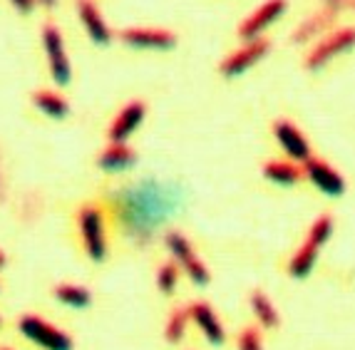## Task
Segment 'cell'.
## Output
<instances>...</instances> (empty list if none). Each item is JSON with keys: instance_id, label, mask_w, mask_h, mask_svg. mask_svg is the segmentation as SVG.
<instances>
[{"instance_id": "1", "label": "cell", "mask_w": 355, "mask_h": 350, "mask_svg": "<svg viewBox=\"0 0 355 350\" xmlns=\"http://www.w3.org/2000/svg\"><path fill=\"white\" fill-rule=\"evenodd\" d=\"M130 191L132 194L127 199V207L122 204V221H127L135 229L132 234H144V231L152 234L149 229L169 216V204H166L164 186L149 189V182H142V184H137Z\"/></svg>"}, {"instance_id": "2", "label": "cell", "mask_w": 355, "mask_h": 350, "mask_svg": "<svg viewBox=\"0 0 355 350\" xmlns=\"http://www.w3.org/2000/svg\"><path fill=\"white\" fill-rule=\"evenodd\" d=\"M75 229L85 256L92 263H105L110 256V226L107 211L97 202H85L75 211Z\"/></svg>"}, {"instance_id": "3", "label": "cell", "mask_w": 355, "mask_h": 350, "mask_svg": "<svg viewBox=\"0 0 355 350\" xmlns=\"http://www.w3.org/2000/svg\"><path fill=\"white\" fill-rule=\"evenodd\" d=\"M18 333L28 343L40 350H75V338L70 333L45 321L35 313H23L18 318Z\"/></svg>"}, {"instance_id": "4", "label": "cell", "mask_w": 355, "mask_h": 350, "mask_svg": "<svg viewBox=\"0 0 355 350\" xmlns=\"http://www.w3.org/2000/svg\"><path fill=\"white\" fill-rule=\"evenodd\" d=\"M164 246H166V251L172 254L179 271H184V276H187L191 283L199 286V288L211 283V271H209V266L199 259V254L194 251L191 241L184 236L182 231H166Z\"/></svg>"}, {"instance_id": "5", "label": "cell", "mask_w": 355, "mask_h": 350, "mask_svg": "<svg viewBox=\"0 0 355 350\" xmlns=\"http://www.w3.org/2000/svg\"><path fill=\"white\" fill-rule=\"evenodd\" d=\"M40 42H42L45 60H48V72L50 78H53V82L58 87H67L72 82V62H70V55H67L62 30L55 23H45L40 30Z\"/></svg>"}, {"instance_id": "6", "label": "cell", "mask_w": 355, "mask_h": 350, "mask_svg": "<svg viewBox=\"0 0 355 350\" xmlns=\"http://www.w3.org/2000/svg\"><path fill=\"white\" fill-rule=\"evenodd\" d=\"M353 48H355V28H338V30H333L331 35L323 37V40L306 55V67L311 72H315L326 65V62H331L333 58L348 53V50H353Z\"/></svg>"}, {"instance_id": "7", "label": "cell", "mask_w": 355, "mask_h": 350, "mask_svg": "<svg viewBox=\"0 0 355 350\" xmlns=\"http://www.w3.org/2000/svg\"><path fill=\"white\" fill-rule=\"evenodd\" d=\"M122 45L132 50H157V53H166V50L177 48V33L166 28H125L119 33Z\"/></svg>"}, {"instance_id": "8", "label": "cell", "mask_w": 355, "mask_h": 350, "mask_svg": "<svg viewBox=\"0 0 355 350\" xmlns=\"http://www.w3.org/2000/svg\"><path fill=\"white\" fill-rule=\"evenodd\" d=\"M271 50V40L268 37H259V40H249L243 42L241 48L234 50L226 60H221L219 72L224 78H241L243 72L251 70V67L263 60Z\"/></svg>"}, {"instance_id": "9", "label": "cell", "mask_w": 355, "mask_h": 350, "mask_svg": "<svg viewBox=\"0 0 355 350\" xmlns=\"http://www.w3.org/2000/svg\"><path fill=\"white\" fill-rule=\"evenodd\" d=\"M144 117H147V102L144 100H130L125 107H119L114 114L112 125L107 130V142L112 144H127L130 137L142 127Z\"/></svg>"}, {"instance_id": "10", "label": "cell", "mask_w": 355, "mask_h": 350, "mask_svg": "<svg viewBox=\"0 0 355 350\" xmlns=\"http://www.w3.org/2000/svg\"><path fill=\"white\" fill-rule=\"evenodd\" d=\"M303 177L311 182L318 191H323L326 196H343L345 194V179L343 174L338 172L336 166L328 164V161L318 159V157H311L308 161H303Z\"/></svg>"}, {"instance_id": "11", "label": "cell", "mask_w": 355, "mask_h": 350, "mask_svg": "<svg viewBox=\"0 0 355 350\" xmlns=\"http://www.w3.org/2000/svg\"><path fill=\"white\" fill-rule=\"evenodd\" d=\"M286 6H288V0H266L263 6L256 8V10L251 12L249 18L243 20L236 30V35L241 37V42L263 37V30H266L268 25H273L281 15H284Z\"/></svg>"}, {"instance_id": "12", "label": "cell", "mask_w": 355, "mask_h": 350, "mask_svg": "<svg viewBox=\"0 0 355 350\" xmlns=\"http://www.w3.org/2000/svg\"><path fill=\"white\" fill-rule=\"evenodd\" d=\"M273 137L276 142L281 144V149L286 152L288 161H296V164H303V161L311 159V144H308L306 134L298 130L291 119H276L273 122Z\"/></svg>"}, {"instance_id": "13", "label": "cell", "mask_w": 355, "mask_h": 350, "mask_svg": "<svg viewBox=\"0 0 355 350\" xmlns=\"http://www.w3.org/2000/svg\"><path fill=\"white\" fill-rule=\"evenodd\" d=\"M75 8H77V18L83 23L85 33H87V37L95 42V45L105 48V45H110V42L114 40L112 28H110V23L105 20V15H102L100 6H97L95 0H75Z\"/></svg>"}, {"instance_id": "14", "label": "cell", "mask_w": 355, "mask_h": 350, "mask_svg": "<svg viewBox=\"0 0 355 350\" xmlns=\"http://www.w3.org/2000/svg\"><path fill=\"white\" fill-rule=\"evenodd\" d=\"M187 310H189V321L202 331V335L209 340V343L211 345H224L226 343L224 323L219 321V315H216V310L211 308V303L194 301V303L187 306Z\"/></svg>"}, {"instance_id": "15", "label": "cell", "mask_w": 355, "mask_h": 350, "mask_svg": "<svg viewBox=\"0 0 355 350\" xmlns=\"http://www.w3.org/2000/svg\"><path fill=\"white\" fill-rule=\"evenodd\" d=\"M95 164L100 172H110V174L130 172L132 166H137V152L130 144L107 142V147H102L100 152H97Z\"/></svg>"}, {"instance_id": "16", "label": "cell", "mask_w": 355, "mask_h": 350, "mask_svg": "<svg viewBox=\"0 0 355 350\" xmlns=\"http://www.w3.org/2000/svg\"><path fill=\"white\" fill-rule=\"evenodd\" d=\"M338 20V10H333V8H323V10L313 12L308 20H303L301 25H298L296 30H293V35H291V40L296 42V45H301V42H308V40H315V37H320L323 33H328V30L333 28V23Z\"/></svg>"}, {"instance_id": "17", "label": "cell", "mask_w": 355, "mask_h": 350, "mask_svg": "<svg viewBox=\"0 0 355 350\" xmlns=\"http://www.w3.org/2000/svg\"><path fill=\"white\" fill-rule=\"evenodd\" d=\"M30 102L37 112H42L48 119H55V122L70 117V102L55 89H35L30 95Z\"/></svg>"}, {"instance_id": "18", "label": "cell", "mask_w": 355, "mask_h": 350, "mask_svg": "<svg viewBox=\"0 0 355 350\" xmlns=\"http://www.w3.org/2000/svg\"><path fill=\"white\" fill-rule=\"evenodd\" d=\"M53 298L60 306H67L72 310H87L92 306V301H95L87 286L80 283H58L53 288Z\"/></svg>"}, {"instance_id": "19", "label": "cell", "mask_w": 355, "mask_h": 350, "mask_svg": "<svg viewBox=\"0 0 355 350\" xmlns=\"http://www.w3.org/2000/svg\"><path fill=\"white\" fill-rule=\"evenodd\" d=\"M263 177L279 186H296L303 179V166L296 164V161L273 159L263 164Z\"/></svg>"}, {"instance_id": "20", "label": "cell", "mask_w": 355, "mask_h": 350, "mask_svg": "<svg viewBox=\"0 0 355 350\" xmlns=\"http://www.w3.org/2000/svg\"><path fill=\"white\" fill-rule=\"evenodd\" d=\"M315 261H318V246L303 241L296 249V254L291 256L288 261V273L293 279H308L311 271H313Z\"/></svg>"}, {"instance_id": "21", "label": "cell", "mask_w": 355, "mask_h": 350, "mask_svg": "<svg viewBox=\"0 0 355 350\" xmlns=\"http://www.w3.org/2000/svg\"><path fill=\"white\" fill-rule=\"evenodd\" d=\"M251 310H254L256 321H259V326L268 328V331H273V328L281 326V315L279 310H276V306H273V301L266 296L263 291H254L251 293Z\"/></svg>"}, {"instance_id": "22", "label": "cell", "mask_w": 355, "mask_h": 350, "mask_svg": "<svg viewBox=\"0 0 355 350\" xmlns=\"http://www.w3.org/2000/svg\"><path fill=\"white\" fill-rule=\"evenodd\" d=\"M189 310L184 308V306H179V308H174L172 313H169V318H166L164 323V340L169 345H179L184 340V335H187V328H189Z\"/></svg>"}, {"instance_id": "23", "label": "cell", "mask_w": 355, "mask_h": 350, "mask_svg": "<svg viewBox=\"0 0 355 350\" xmlns=\"http://www.w3.org/2000/svg\"><path fill=\"white\" fill-rule=\"evenodd\" d=\"M179 266L174 261H166L159 263L157 268V288H159L162 296H174L177 293V286H179Z\"/></svg>"}, {"instance_id": "24", "label": "cell", "mask_w": 355, "mask_h": 350, "mask_svg": "<svg viewBox=\"0 0 355 350\" xmlns=\"http://www.w3.org/2000/svg\"><path fill=\"white\" fill-rule=\"evenodd\" d=\"M331 236H333V216L323 214V216H318L313 224H311L306 241L313 243V246H318V249H320V246H323V243H326Z\"/></svg>"}, {"instance_id": "25", "label": "cell", "mask_w": 355, "mask_h": 350, "mask_svg": "<svg viewBox=\"0 0 355 350\" xmlns=\"http://www.w3.org/2000/svg\"><path fill=\"white\" fill-rule=\"evenodd\" d=\"M239 350H263L261 331L256 326H246L239 333Z\"/></svg>"}, {"instance_id": "26", "label": "cell", "mask_w": 355, "mask_h": 350, "mask_svg": "<svg viewBox=\"0 0 355 350\" xmlns=\"http://www.w3.org/2000/svg\"><path fill=\"white\" fill-rule=\"evenodd\" d=\"M328 8H333V10L343 12V10H353L355 12V0H323Z\"/></svg>"}, {"instance_id": "27", "label": "cell", "mask_w": 355, "mask_h": 350, "mask_svg": "<svg viewBox=\"0 0 355 350\" xmlns=\"http://www.w3.org/2000/svg\"><path fill=\"white\" fill-rule=\"evenodd\" d=\"M10 6L20 12V15H30L35 10V0H10Z\"/></svg>"}, {"instance_id": "28", "label": "cell", "mask_w": 355, "mask_h": 350, "mask_svg": "<svg viewBox=\"0 0 355 350\" xmlns=\"http://www.w3.org/2000/svg\"><path fill=\"white\" fill-rule=\"evenodd\" d=\"M35 6H42L45 10H50V8L58 6V0H35Z\"/></svg>"}, {"instance_id": "29", "label": "cell", "mask_w": 355, "mask_h": 350, "mask_svg": "<svg viewBox=\"0 0 355 350\" xmlns=\"http://www.w3.org/2000/svg\"><path fill=\"white\" fill-rule=\"evenodd\" d=\"M6 266H8V256H6V251L0 249V271H3Z\"/></svg>"}, {"instance_id": "30", "label": "cell", "mask_w": 355, "mask_h": 350, "mask_svg": "<svg viewBox=\"0 0 355 350\" xmlns=\"http://www.w3.org/2000/svg\"><path fill=\"white\" fill-rule=\"evenodd\" d=\"M0 350H15V348H10V345H0Z\"/></svg>"}, {"instance_id": "31", "label": "cell", "mask_w": 355, "mask_h": 350, "mask_svg": "<svg viewBox=\"0 0 355 350\" xmlns=\"http://www.w3.org/2000/svg\"><path fill=\"white\" fill-rule=\"evenodd\" d=\"M0 328H3V318H0Z\"/></svg>"}]
</instances>
